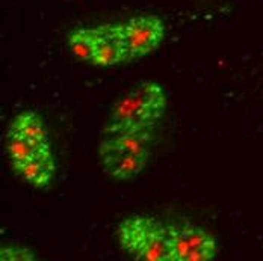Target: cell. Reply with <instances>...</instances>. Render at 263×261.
<instances>
[{"instance_id": "cell-1", "label": "cell", "mask_w": 263, "mask_h": 261, "mask_svg": "<svg viewBox=\"0 0 263 261\" xmlns=\"http://www.w3.org/2000/svg\"><path fill=\"white\" fill-rule=\"evenodd\" d=\"M166 109V95L158 82L145 80L136 85L129 94L118 100L109 115L105 133L152 130Z\"/></svg>"}, {"instance_id": "cell-2", "label": "cell", "mask_w": 263, "mask_h": 261, "mask_svg": "<svg viewBox=\"0 0 263 261\" xmlns=\"http://www.w3.org/2000/svg\"><path fill=\"white\" fill-rule=\"evenodd\" d=\"M152 130L110 134L100 144V160L106 175L117 182L136 178L150 156Z\"/></svg>"}, {"instance_id": "cell-3", "label": "cell", "mask_w": 263, "mask_h": 261, "mask_svg": "<svg viewBox=\"0 0 263 261\" xmlns=\"http://www.w3.org/2000/svg\"><path fill=\"white\" fill-rule=\"evenodd\" d=\"M117 237L124 252L135 260H173L168 228L156 217L129 216L120 222Z\"/></svg>"}, {"instance_id": "cell-4", "label": "cell", "mask_w": 263, "mask_h": 261, "mask_svg": "<svg viewBox=\"0 0 263 261\" xmlns=\"http://www.w3.org/2000/svg\"><path fill=\"white\" fill-rule=\"evenodd\" d=\"M171 242V261H211L218 255L216 240L198 225L177 220L166 225Z\"/></svg>"}, {"instance_id": "cell-5", "label": "cell", "mask_w": 263, "mask_h": 261, "mask_svg": "<svg viewBox=\"0 0 263 261\" xmlns=\"http://www.w3.org/2000/svg\"><path fill=\"white\" fill-rule=\"evenodd\" d=\"M121 33L127 47L129 61L141 59L155 52L163 41L165 26L155 15H136L121 23Z\"/></svg>"}, {"instance_id": "cell-6", "label": "cell", "mask_w": 263, "mask_h": 261, "mask_svg": "<svg viewBox=\"0 0 263 261\" xmlns=\"http://www.w3.org/2000/svg\"><path fill=\"white\" fill-rule=\"evenodd\" d=\"M96 30L97 46L92 65L114 67L124 62H130L120 25H103L96 27Z\"/></svg>"}, {"instance_id": "cell-7", "label": "cell", "mask_w": 263, "mask_h": 261, "mask_svg": "<svg viewBox=\"0 0 263 261\" xmlns=\"http://www.w3.org/2000/svg\"><path fill=\"white\" fill-rule=\"evenodd\" d=\"M18 177H22L26 183L36 189H47L52 184L56 165L52 150H46L30 160L12 168Z\"/></svg>"}, {"instance_id": "cell-8", "label": "cell", "mask_w": 263, "mask_h": 261, "mask_svg": "<svg viewBox=\"0 0 263 261\" xmlns=\"http://www.w3.org/2000/svg\"><path fill=\"white\" fill-rule=\"evenodd\" d=\"M6 133L20 136L41 147H50V136L43 116L36 110H23L9 123Z\"/></svg>"}, {"instance_id": "cell-9", "label": "cell", "mask_w": 263, "mask_h": 261, "mask_svg": "<svg viewBox=\"0 0 263 261\" xmlns=\"http://www.w3.org/2000/svg\"><path fill=\"white\" fill-rule=\"evenodd\" d=\"M5 150H6V156L11 162V166L14 168L17 165H22L27 160H30L32 157H35L46 150H52V145L50 147H41V145H36V144L26 140L20 136L6 133Z\"/></svg>"}, {"instance_id": "cell-10", "label": "cell", "mask_w": 263, "mask_h": 261, "mask_svg": "<svg viewBox=\"0 0 263 261\" xmlns=\"http://www.w3.org/2000/svg\"><path fill=\"white\" fill-rule=\"evenodd\" d=\"M68 46L71 53L82 62H94L96 46H97V30L80 27L70 33Z\"/></svg>"}, {"instance_id": "cell-11", "label": "cell", "mask_w": 263, "mask_h": 261, "mask_svg": "<svg viewBox=\"0 0 263 261\" xmlns=\"http://www.w3.org/2000/svg\"><path fill=\"white\" fill-rule=\"evenodd\" d=\"M35 258H36L35 252L22 243L3 242L0 246V260L2 261H33Z\"/></svg>"}]
</instances>
